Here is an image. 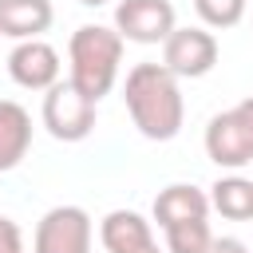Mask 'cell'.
I'll use <instances>...</instances> for the list:
<instances>
[{"mask_svg":"<svg viewBox=\"0 0 253 253\" xmlns=\"http://www.w3.org/2000/svg\"><path fill=\"white\" fill-rule=\"evenodd\" d=\"M123 103L138 134L150 142H170L186 123V99L178 75L166 71L162 63H134L123 83Z\"/></svg>","mask_w":253,"mask_h":253,"instance_id":"cell-1","label":"cell"},{"mask_svg":"<svg viewBox=\"0 0 253 253\" xmlns=\"http://www.w3.org/2000/svg\"><path fill=\"white\" fill-rule=\"evenodd\" d=\"M123 36L115 28H103V24H83L75 28L71 43H67V59H71V83L91 99L99 103L103 95H111L115 79H119V67H123Z\"/></svg>","mask_w":253,"mask_h":253,"instance_id":"cell-2","label":"cell"},{"mask_svg":"<svg viewBox=\"0 0 253 253\" xmlns=\"http://www.w3.org/2000/svg\"><path fill=\"white\" fill-rule=\"evenodd\" d=\"M95 107L99 103H91L71 79H59V83H51L43 91L40 119H43V126H47L51 138H59V142H83L95 130Z\"/></svg>","mask_w":253,"mask_h":253,"instance_id":"cell-3","label":"cell"},{"mask_svg":"<svg viewBox=\"0 0 253 253\" xmlns=\"http://www.w3.org/2000/svg\"><path fill=\"white\" fill-rule=\"evenodd\" d=\"M95 225L83 206H51L32 237V253H91Z\"/></svg>","mask_w":253,"mask_h":253,"instance_id":"cell-4","label":"cell"},{"mask_svg":"<svg viewBox=\"0 0 253 253\" xmlns=\"http://www.w3.org/2000/svg\"><path fill=\"white\" fill-rule=\"evenodd\" d=\"M217 63V36L210 28H174L162 40V67L178 79H202Z\"/></svg>","mask_w":253,"mask_h":253,"instance_id":"cell-5","label":"cell"},{"mask_svg":"<svg viewBox=\"0 0 253 253\" xmlns=\"http://www.w3.org/2000/svg\"><path fill=\"white\" fill-rule=\"evenodd\" d=\"M178 28L170 0H119L115 8V32L130 43H162Z\"/></svg>","mask_w":253,"mask_h":253,"instance_id":"cell-6","label":"cell"},{"mask_svg":"<svg viewBox=\"0 0 253 253\" xmlns=\"http://www.w3.org/2000/svg\"><path fill=\"white\" fill-rule=\"evenodd\" d=\"M59 51L43 40H20L8 55V75L24 91H47L51 83H59Z\"/></svg>","mask_w":253,"mask_h":253,"instance_id":"cell-7","label":"cell"},{"mask_svg":"<svg viewBox=\"0 0 253 253\" xmlns=\"http://www.w3.org/2000/svg\"><path fill=\"white\" fill-rule=\"evenodd\" d=\"M99 241L107 253H166L154 241V229L134 210H111L99 221Z\"/></svg>","mask_w":253,"mask_h":253,"instance_id":"cell-8","label":"cell"},{"mask_svg":"<svg viewBox=\"0 0 253 253\" xmlns=\"http://www.w3.org/2000/svg\"><path fill=\"white\" fill-rule=\"evenodd\" d=\"M206 154L221 170H241V166L253 162V146H249L241 123L233 119V111H221V115L210 119V126H206Z\"/></svg>","mask_w":253,"mask_h":253,"instance_id":"cell-9","label":"cell"},{"mask_svg":"<svg viewBox=\"0 0 253 253\" xmlns=\"http://www.w3.org/2000/svg\"><path fill=\"white\" fill-rule=\"evenodd\" d=\"M51 20V0H0V36L8 40H40Z\"/></svg>","mask_w":253,"mask_h":253,"instance_id":"cell-10","label":"cell"},{"mask_svg":"<svg viewBox=\"0 0 253 253\" xmlns=\"http://www.w3.org/2000/svg\"><path fill=\"white\" fill-rule=\"evenodd\" d=\"M32 146V115L16 99H0V174L16 170Z\"/></svg>","mask_w":253,"mask_h":253,"instance_id":"cell-11","label":"cell"},{"mask_svg":"<svg viewBox=\"0 0 253 253\" xmlns=\"http://www.w3.org/2000/svg\"><path fill=\"white\" fill-rule=\"evenodd\" d=\"M194 217H210L206 190L186 186V182H174V186L158 190V198H154V221L162 229L166 225H178V221H194Z\"/></svg>","mask_w":253,"mask_h":253,"instance_id":"cell-12","label":"cell"},{"mask_svg":"<svg viewBox=\"0 0 253 253\" xmlns=\"http://www.w3.org/2000/svg\"><path fill=\"white\" fill-rule=\"evenodd\" d=\"M210 210H217L229 221H249L253 217V178L225 174L210 186Z\"/></svg>","mask_w":253,"mask_h":253,"instance_id":"cell-13","label":"cell"},{"mask_svg":"<svg viewBox=\"0 0 253 253\" xmlns=\"http://www.w3.org/2000/svg\"><path fill=\"white\" fill-rule=\"evenodd\" d=\"M166 253H206L210 241H213V229H210V217H194V221H178V225H166Z\"/></svg>","mask_w":253,"mask_h":253,"instance_id":"cell-14","label":"cell"},{"mask_svg":"<svg viewBox=\"0 0 253 253\" xmlns=\"http://www.w3.org/2000/svg\"><path fill=\"white\" fill-rule=\"evenodd\" d=\"M194 8H198V16H202L206 28L225 32V28H237V24H241L249 0H194Z\"/></svg>","mask_w":253,"mask_h":253,"instance_id":"cell-15","label":"cell"},{"mask_svg":"<svg viewBox=\"0 0 253 253\" xmlns=\"http://www.w3.org/2000/svg\"><path fill=\"white\" fill-rule=\"evenodd\" d=\"M0 253H24V233L12 217H0Z\"/></svg>","mask_w":253,"mask_h":253,"instance_id":"cell-16","label":"cell"},{"mask_svg":"<svg viewBox=\"0 0 253 253\" xmlns=\"http://www.w3.org/2000/svg\"><path fill=\"white\" fill-rule=\"evenodd\" d=\"M233 111V119L241 123V130H245V138H249V146H253V95L249 99H241L237 107H229Z\"/></svg>","mask_w":253,"mask_h":253,"instance_id":"cell-17","label":"cell"},{"mask_svg":"<svg viewBox=\"0 0 253 253\" xmlns=\"http://www.w3.org/2000/svg\"><path fill=\"white\" fill-rule=\"evenodd\" d=\"M206 253H249V245H245V241H237V237H213Z\"/></svg>","mask_w":253,"mask_h":253,"instance_id":"cell-18","label":"cell"},{"mask_svg":"<svg viewBox=\"0 0 253 253\" xmlns=\"http://www.w3.org/2000/svg\"><path fill=\"white\" fill-rule=\"evenodd\" d=\"M79 4H87V8H99V4H107V0H79Z\"/></svg>","mask_w":253,"mask_h":253,"instance_id":"cell-19","label":"cell"}]
</instances>
